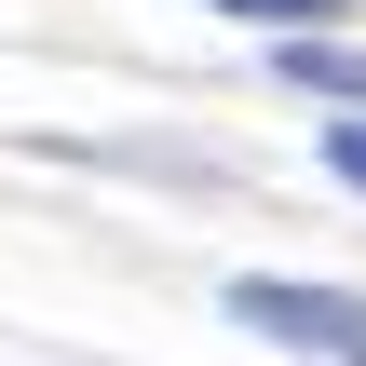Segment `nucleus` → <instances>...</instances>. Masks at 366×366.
Instances as JSON below:
<instances>
[{
    "label": "nucleus",
    "instance_id": "20e7f679",
    "mask_svg": "<svg viewBox=\"0 0 366 366\" xmlns=\"http://www.w3.org/2000/svg\"><path fill=\"white\" fill-rule=\"evenodd\" d=\"M326 177H340V190H366V122H326Z\"/></svg>",
    "mask_w": 366,
    "mask_h": 366
},
{
    "label": "nucleus",
    "instance_id": "7ed1b4c3",
    "mask_svg": "<svg viewBox=\"0 0 366 366\" xmlns=\"http://www.w3.org/2000/svg\"><path fill=\"white\" fill-rule=\"evenodd\" d=\"M217 14H258V27H326V14H353V0H217Z\"/></svg>",
    "mask_w": 366,
    "mask_h": 366
},
{
    "label": "nucleus",
    "instance_id": "f03ea898",
    "mask_svg": "<svg viewBox=\"0 0 366 366\" xmlns=\"http://www.w3.org/2000/svg\"><path fill=\"white\" fill-rule=\"evenodd\" d=\"M272 68H285L299 95H340V109H366V54H353V41H312V27H299V41H285Z\"/></svg>",
    "mask_w": 366,
    "mask_h": 366
},
{
    "label": "nucleus",
    "instance_id": "f257e3e1",
    "mask_svg": "<svg viewBox=\"0 0 366 366\" xmlns=\"http://www.w3.org/2000/svg\"><path fill=\"white\" fill-rule=\"evenodd\" d=\"M231 326H258V340H299V353H340L366 366V299H340V285H231Z\"/></svg>",
    "mask_w": 366,
    "mask_h": 366
}]
</instances>
